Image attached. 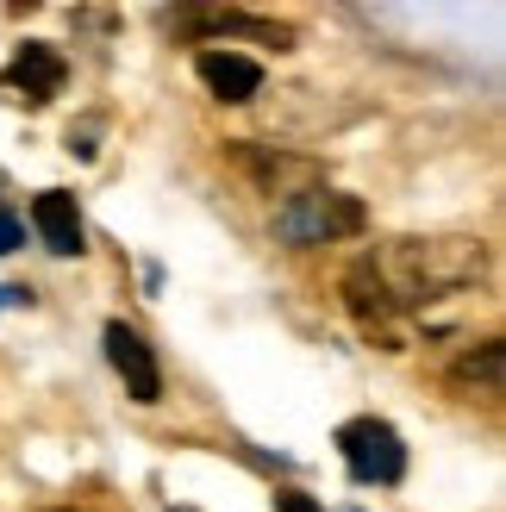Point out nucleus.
I'll use <instances>...</instances> for the list:
<instances>
[{
  "instance_id": "1",
  "label": "nucleus",
  "mask_w": 506,
  "mask_h": 512,
  "mask_svg": "<svg viewBox=\"0 0 506 512\" xmlns=\"http://www.w3.org/2000/svg\"><path fill=\"white\" fill-rule=\"evenodd\" d=\"M363 263L382 281V294L413 319L419 306H432L457 288H475L488 275V244L482 238H388Z\"/></svg>"
},
{
  "instance_id": "2",
  "label": "nucleus",
  "mask_w": 506,
  "mask_h": 512,
  "mask_svg": "<svg viewBox=\"0 0 506 512\" xmlns=\"http://www.w3.org/2000/svg\"><path fill=\"white\" fill-rule=\"evenodd\" d=\"M275 232L288 244H338V238H357L363 232V200L357 194H338V188H307L275 207Z\"/></svg>"
},
{
  "instance_id": "3",
  "label": "nucleus",
  "mask_w": 506,
  "mask_h": 512,
  "mask_svg": "<svg viewBox=\"0 0 506 512\" xmlns=\"http://www.w3.org/2000/svg\"><path fill=\"white\" fill-rule=\"evenodd\" d=\"M338 456H344V469L357 475L363 488H394V481L407 475V444H400V431L388 419L338 425Z\"/></svg>"
},
{
  "instance_id": "4",
  "label": "nucleus",
  "mask_w": 506,
  "mask_h": 512,
  "mask_svg": "<svg viewBox=\"0 0 506 512\" xmlns=\"http://www.w3.org/2000/svg\"><path fill=\"white\" fill-rule=\"evenodd\" d=\"M344 306H350V319L363 325V338H375L388 356H400V350H413V319L400 313V306L382 294V281L369 275V263L357 256V263L344 269Z\"/></svg>"
},
{
  "instance_id": "5",
  "label": "nucleus",
  "mask_w": 506,
  "mask_h": 512,
  "mask_svg": "<svg viewBox=\"0 0 506 512\" xmlns=\"http://www.w3.org/2000/svg\"><path fill=\"white\" fill-rule=\"evenodd\" d=\"M69 82V63L57 44H19V57L0 69V88H7V100H25V107H50V100L63 94Z\"/></svg>"
},
{
  "instance_id": "6",
  "label": "nucleus",
  "mask_w": 506,
  "mask_h": 512,
  "mask_svg": "<svg viewBox=\"0 0 506 512\" xmlns=\"http://www.w3.org/2000/svg\"><path fill=\"white\" fill-rule=\"evenodd\" d=\"M244 157V169L257 175V188L282 207V200H294V194H307V188H325V163H313V157H300V150H269V144H244L238 150Z\"/></svg>"
},
{
  "instance_id": "7",
  "label": "nucleus",
  "mask_w": 506,
  "mask_h": 512,
  "mask_svg": "<svg viewBox=\"0 0 506 512\" xmlns=\"http://www.w3.org/2000/svg\"><path fill=\"white\" fill-rule=\"evenodd\" d=\"M100 344H107V363L113 375L125 381V394H132L138 406H157L163 400V369H157V356H150V344L138 338L125 319H113L107 331H100Z\"/></svg>"
},
{
  "instance_id": "8",
  "label": "nucleus",
  "mask_w": 506,
  "mask_h": 512,
  "mask_svg": "<svg viewBox=\"0 0 506 512\" xmlns=\"http://www.w3.org/2000/svg\"><path fill=\"white\" fill-rule=\"evenodd\" d=\"M194 75H200V88H207L213 100H225V107H244V100L263 94V63L244 57V50H232V44L200 50V57H194Z\"/></svg>"
},
{
  "instance_id": "9",
  "label": "nucleus",
  "mask_w": 506,
  "mask_h": 512,
  "mask_svg": "<svg viewBox=\"0 0 506 512\" xmlns=\"http://www.w3.org/2000/svg\"><path fill=\"white\" fill-rule=\"evenodd\" d=\"M32 225H38V244L50 256H82L88 250V232H82V207H75V194L63 188H44L32 200Z\"/></svg>"
},
{
  "instance_id": "10",
  "label": "nucleus",
  "mask_w": 506,
  "mask_h": 512,
  "mask_svg": "<svg viewBox=\"0 0 506 512\" xmlns=\"http://www.w3.org/2000/svg\"><path fill=\"white\" fill-rule=\"evenodd\" d=\"M500 369H506V356H500V338H482V344H469L457 363H450V394L457 400H500Z\"/></svg>"
},
{
  "instance_id": "11",
  "label": "nucleus",
  "mask_w": 506,
  "mask_h": 512,
  "mask_svg": "<svg viewBox=\"0 0 506 512\" xmlns=\"http://www.w3.org/2000/svg\"><path fill=\"white\" fill-rule=\"evenodd\" d=\"M19 244H25V232H19V219H13V213H0V256H13Z\"/></svg>"
},
{
  "instance_id": "12",
  "label": "nucleus",
  "mask_w": 506,
  "mask_h": 512,
  "mask_svg": "<svg viewBox=\"0 0 506 512\" xmlns=\"http://www.w3.org/2000/svg\"><path fill=\"white\" fill-rule=\"evenodd\" d=\"M275 512H325L313 494H282V500H275Z\"/></svg>"
},
{
  "instance_id": "13",
  "label": "nucleus",
  "mask_w": 506,
  "mask_h": 512,
  "mask_svg": "<svg viewBox=\"0 0 506 512\" xmlns=\"http://www.w3.org/2000/svg\"><path fill=\"white\" fill-rule=\"evenodd\" d=\"M0 306H32V288H0Z\"/></svg>"
}]
</instances>
